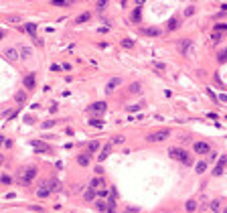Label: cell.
Returning <instances> with one entry per match:
<instances>
[{"mask_svg": "<svg viewBox=\"0 0 227 213\" xmlns=\"http://www.w3.org/2000/svg\"><path fill=\"white\" fill-rule=\"evenodd\" d=\"M168 156H170V158H174V160H178V163H183L185 167H191V164H193L191 154L185 150V148H177V146H173V148L168 150Z\"/></svg>", "mask_w": 227, "mask_h": 213, "instance_id": "obj_1", "label": "cell"}, {"mask_svg": "<svg viewBox=\"0 0 227 213\" xmlns=\"http://www.w3.org/2000/svg\"><path fill=\"white\" fill-rule=\"evenodd\" d=\"M35 177H37V167H24L18 174H16V181H18L20 185H28Z\"/></svg>", "mask_w": 227, "mask_h": 213, "instance_id": "obj_2", "label": "cell"}, {"mask_svg": "<svg viewBox=\"0 0 227 213\" xmlns=\"http://www.w3.org/2000/svg\"><path fill=\"white\" fill-rule=\"evenodd\" d=\"M168 136H170L168 128H164V130H156V132H152V134L146 136V142H164Z\"/></svg>", "mask_w": 227, "mask_h": 213, "instance_id": "obj_3", "label": "cell"}, {"mask_svg": "<svg viewBox=\"0 0 227 213\" xmlns=\"http://www.w3.org/2000/svg\"><path fill=\"white\" fill-rule=\"evenodd\" d=\"M177 47H178V53H183V55H191V51H193V41L191 39H181L177 43Z\"/></svg>", "mask_w": 227, "mask_h": 213, "instance_id": "obj_4", "label": "cell"}, {"mask_svg": "<svg viewBox=\"0 0 227 213\" xmlns=\"http://www.w3.org/2000/svg\"><path fill=\"white\" fill-rule=\"evenodd\" d=\"M2 55L8 59V61H20V53L16 47H6V49L2 51Z\"/></svg>", "mask_w": 227, "mask_h": 213, "instance_id": "obj_5", "label": "cell"}, {"mask_svg": "<svg viewBox=\"0 0 227 213\" xmlns=\"http://www.w3.org/2000/svg\"><path fill=\"white\" fill-rule=\"evenodd\" d=\"M120 85H122V77H112L108 83H106V93H108V96H110V93H114Z\"/></svg>", "mask_w": 227, "mask_h": 213, "instance_id": "obj_6", "label": "cell"}, {"mask_svg": "<svg viewBox=\"0 0 227 213\" xmlns=\"http://www.w3.org/2000/svg\"><path fill=\"white\" fill-rule=\"evenodd\" d=\"M193 148H195L197 154H207V152H211V144L209 142H193Z\"/></svg>", "mask_w": 227, "mask_h": 213, "instance_id": "obj_7", "label": "cell"}, {"mask_svg": "<svg viewBox=\"0 0 227 213\" xmlns=\"http://www.w3.org/2000/svg\"><path fill=\"white\" fill-rule=\"evenodd\" d=\"M89 189H93V191L106 189V181H104V177H93L91 181H89Z\"/></svg>", "mask_w": 227, "mask_h": 213, "instance_id": "obj_8", "label": "cell"}, {"mask_svg": "<svg viewBox=\"0 0 227 213\" xmlns=\"http://www.w3.org/2000/svg\"><path fill=\"white\" fill-rule=\"evenodd\" d=\"M106 108H108V104H106V101H93L87 110H89V112H93V114H104Z\"/></svg>", "mask_w": 227, "mask_h": 213, "instance_id": "obj_9", "label": "cell"}, {"mask_svg": "<svg viewBox=\"0 0 227 213\" xmlns=\"http://www.w3.org/2000/svg\"><path fill=\"white\" fill-rule=\"evenodd\" d=\"M49 193H51L49 183H47V181H43V183H41V187L37 189V197H39V199H45V197H49Z\"/></svg>", "mask_w": 227, "mask_h": 213, "instance_id": "obj_10", "label": "cell"}, {"mask_svg": "<svg viewBox=\"0 0 227 213\" xmlns=\"http://www.w3.org/2000/svg\"><path fill=\"white\" fill-rule=\"evenodd\" d=\"M23 83H24V89H35V85H37V77H35V73L24 75Z\"/></svg>", "mask_w": 227, "mask_h": 213, "instance_id": "obj_11", "label": "cell"}, {"mask_svg": "<svg viewBox=\"0 0 227 213\" xmlns=\"http://www.w3.org/2000/svg\"><path fill=\"white\" fill-rule=\"evenodd\" d=\"M112 146H114L112 142H106V144H104V148H101L100 154H97V160H100V163H104V160L108 158V154H110V150H112Z\"/></svg>", "mask_w": 227, "mask_h": 213, "instance_id": "obj_12", "label": "cell"}, {"mask_svg": "<svg viewBox=\"0 0 227 213\" xmlns=\"http://www.w3.org/2000/svg\"><path fill=\"white\" fill-rule=\"evenodd\" d=\"M49 189H51V193H59V191H63V185H61V181H59V179H49Z\"/></svg>", "mask_w": 227, "mask_h": 213, "instance_id": "obj_13", "label": "cell"}, {"mask_svg": "<svg viewBox=\"0 0 227 213\" xmlns=\"http://www.w3.org/2000/svg\"><path fill=\"white\" fill-rule=\"evenodd\" d=\"M128 93H132V96H142V83L140 81H134L128 85Z\"/></svg>", "mask_w": 227, "mask_h": 213, "instance_id": "obj_14", "label": "cell"}, {"mask_svg": "<svg viewBox=\"0 0 227 213\" xmlns=\"http://www.w3.org/2000/svg\"><path fill=\"white\" fill-rule=\"evenodd\" d=\"M18 53H20V59H24V61L33 57V49H31L28 45H20V47H18Z\"/></svg>", "mask_w": 227, "mask_h": 213, "instance_id": "obj_15", "label": "cell"}, {"mask_svg": "<svg viewBox=\"0 0 227 213\" xmlns=\"http://www.w3.org/2000/svg\"><path fill=\"white\" fill-rule=\"evenodd\" d=\"M33 148H35L37 152H47L49 150V144H43V140H33Z\"/></svg>", "mask_w": 227, "mask_h": 213, "instance_id": "obj_16", "label": "cell"}, {"mask_svg": "<svg viewBox=\"0 0 227 213\" xmlns=\"http://www.w3.org/2000/svg\"><path fill=\"white\" fill-rule=\"evenodd\" d=\"M140 18H142V6L134 8V10H132V16H130L132 23H140Z\"/></svg>", "mask_w": 227, "mask_h": 213, "instance_id": "obj_17", "label": "cell"}, {"mask_svg": "<svg viewBox=\"0 0 227 213\" xmlns=\"http://www.w3.org/2000/svg\"><path fill=\"white\" fill-rule=\"evenodd\" d=\"M14 101L16 104H24V101H27V91H24V89H18V91L14 93Z\"/></svg>", "mask_w": 227, "mask_h": 213, "instance_id": "obj_18", "label": "cell"}, {"mask_svg": "<svg viewBox=\"0 0 227 213\" xmlns=\"http://www.w3.org/2000/svg\"><path fill=\"white\" fill-rule=\"evenodd\" d=\"M83 199H85V201H97V191L87 189V191L83 193Z\"/></svg>", "mask_w": 227, "mask_h": 213, "instance_id": "obj_19", "label": "cell"}, {"mask_svg": "<svg viewBox=\"0 0 227 213\" xmlns=\"http://www.w3.org/2000/svg\"><path fill=\"white\" fill-rule=\"evenodd\" d=\"M24 31H27L28 35L33 37V39H37V24H35V23H28V24H24Z\"/></svg>", "mask_w": 227, "mask_h": 213, "instance_id": "obj_20", "label": "cell"}, {"mask_svg": "<svg viewBox=\"0 0 227 213\" xmlns=\"http://www.w3.org/2000/svg\"><path fill=\"white\" fill-rule=\"evenodd\" d=\"M100 150V142L97 140H91V142H87V154H93V152Z\"/></svg>", "mask_w": 227, "mask_h": 213, "instance_id": "obj_21", "label": "cell"}, {"mask_svg": "<svg viewBox=\"0 0 227 213\" xmlns=\"http://www.w3.org/2000/svg\"><path fill=\"white\" fill-rule=\"evenodd\" d=\"M205 170H207V160H199V163L195 164V173L197 174H203Z\"/></svg>", "mask_w": 227, "mask_h": 213, "instance_id": "obj_22", "label": "cell"}, {"mask_svg": "<svg viewBox=\"0 0 227 213\" xmlns=\"http://www.w3.org/2000/svg\"><path fill=\"white\" fill-rule=\"evenodd\" d=\"M77 164H79V167H87V164H89V154H87V152L77 156Z\"/></svg>", "mask_w": 227, "mask_h": 213, "instance_id": "obj_23", "label": "cell"}, {"mask_svg": "<svg viewBox=\"0 0 227 213\" xmlns=\"http://www.w3.org/2000/svg\"><path fill=\"white\" fill-rule=\"evenodd\" d=\"M160 29H156V27H148V29H144V35H148V37H158L160 35Z\"/></svg>", "mask_w": 227, "mask_h": 213, "instance_id": "obj_24", "label": "cell"}, {"mask_svg": "<svg viewBox=\"0 0 227 213\" xmlns=\"http://www.w3.org/2000/svg\"><path fill=\"white\" fill-rule=\"evenodd\" d=\"M95 209L100 213H106V211H108V203L101 201V199H97V201H95Z\"/></svg>", "mask_w": 227, "mask_h": 213, "instance_id": "obj_25", "label": "cell"}, {"mask_svg": "<svg viewBox=\"0 0 227 213\" xmlns=\"http://www.w3.org/2000/svg\"><path fill=\"white\" fill-rule=\"evenodd\" d=\"M178 24H181V20L174 16V18H170V20H168V24H166V27H168V31H177Z\"/></svg>", "mask_w": 227, "mask_h": 213, "instance_id": "obj_26", "label": "cell"}, {"mask_svg": "<svg viewBox=\"0 0 227 213\" xmlns=\"http://www.w3.org/2000/svg\"><path fill=\"white\" fill-rule=\"evenodd\" d=\"M91 18V14H89V12H83V14H79L75 18V24H81V23H87V20Z\"/></svg>", "mask_w": 227, "mask_h": 213, "instance_id": "obj_27", "label": "cell"}, {"mask_svg": "<svg viewBox=\"0 0 227 213\" xmlns=\"http://www.w3.org/2000/svg\"><path fill=\"white\" fill-rule=\"evenodd\" d=\"M185 209L189 211V213H193V211L197 209V201H195V199H189V201L185 203Z\"/></svg>", "mask_w": 227, "mask_h": 213, "instance_id": "obj_28", "label": "cell"}, {"mask_svg": "<svg viewBox=\"0 0 227 213\" xmlns=\"http://www.w3.org/2000/svg\"><path fill=\"white\" fill-rule=\"evenodd\" d=\"M89 124H91L93 128H104V120H101V118H91Z\"/></svg>", "mask_w": 227, "mask_h": 213, "instance_id": "obj_29", "label": "cell"}, {"mask_svg": "<svg viewBox=\"0 0 227 213\" xmlns=\"http://www.w3.org/2000/svg\"><path fill=\"white\" fill-rule=\"evenodd\" d=\"M211 211L213 213L221 211V201H219V199H213V201H211Z\"/></svg>", "mask_w": 227, "mask_h": 213, "instance_id": "obj_30", "label": "cell"}, {"mask_svg": "<svg viewBox=\"0 0 227 213\" xmlns=\"http://www.w3.org/2000/svg\"><path fill=\"white\" fill-rule=\"evenodd\" d=\"M223 173H225V167H223V164H215V169H213V174H215V177H221Z\"/></svg>", "mask_w": 227, "mask_h": 213, "instance_id": "obj_31", "label": "cell"}, {"mask_svg": "<svg viewBox=\"0 0 227 213\" xmlns=\"http://www.w3.org/2000/svg\"><path fill=\"white\" fill-rule=\"evenodd\" d=\"M106 213H116V199L110 197V203H108V211Z\"/></svg>", "mask_w": 227, "mask_h": 213, "instance_id": "obj_32", "label": "cell"}, {"mask_svg": "<svg viewBox=\"0 0 227 213\" xmlns=\"http://www.w3.org/2000/svg\"><path fill=\"white\" fill-rule=\"evenodd\" d=\"M213 31H215V33H225V31H227V24H223V23H217L215 27H213Z\"/></svg>", "mask_w": 227, "mask_h": 213, "instance_id": "obj_33", "label": "cell"}, {"mask_svg": "<svg viewBox=\"0 0 227 213\" xmlns=\"http://www.w3.org/2000/svg\"><path fill=\"white\" fill-rule=\"evenodd\" d=\"M217 61H219V63H225V61H227V47L221 51L219 55H217Z\"/></svg>", "mask_w": 227, "mask_h": 213, "instance_id": "obj_34", "label": "cell"}, {"mask_svg": "<svg viewBox=\"0 0 227 213\" xmlns=\"http://www.w3.org/2000/svg\"><path fill=\"white\" fill-rule=\"evenodd\" d=\"M122 142H126V138H124L122 134H118V136H114V138H112V144H122Z\"/></svg>", "mask_w": 227, "mask_h": 213, "instance_id": "obj_35", "label": "cell"}, {"mask_svg": "<svg viewBox=\"0 0 227 213\" xmlns=\"http://www.w3.org/2000/svg\"><path fill=\"white\" fill-rule=\"evenodd\" d=\"M110 193H112L110 189H100V191H97V197H100V199H104V197H108Z\"/></svg>", "mask_w": 227, "mask_h": 213, "instance_id": "obj_36", "label": "cell"}, {"mask_svg": "<svg viewBox=\"0 0 227 213\" xmlns=\"http://www.w3.org/2000/svg\"><path fill=\"white\" fill-rule=\"evenodd\" d=\"M122 47H124V49H132V47H134V41L124 39V41H122Z\"/></svg>", "mask_w": 227, "mask_h": 213, "instance_id": "obj_37", "label": "cell"}, {"mask_svg": "<svg viewBox=\"0 0 227 213\" xmlns=\"http://www.w3.org/2000/svg\"><path fill=\"white\" fill-rule=\"evenodd\" d=\"M55 6H71V2H65V0H53Z\"/></svg>", "mask_w": 227, "mask_h": 213, "instance_id": "obj_38", "label": "cell"}, {"mask_svg": "<svg viewBox=\"0 0 227 213\" xmlns=\"http://www.w3.org/2000/svg\"><path fill=\"white\" fill-rule=\"evenodd\" d=\"M197 12V8L195 6H187V10H185V16H193Z\"/></svg>", "mask_w": 227, "mask_h": 213, "instance_id": "obj_39", "label": "cell"}, {"mask_svg": "<svg viewBox=\"0 0 227 213\" xmlns=\"http://www.w3.org/2000/svg\"><path fill=\"white\" fill-rule=\"evenodd\" d=\"M140 108H144V104H138V106H128V112H138Z\"/></svg>", "mask_w": 227, "mask_h": 213, "instance_id": "obj_40", "label": "cell"}, {"mask_svg": "<svg viewBox=\"0 0 227 213\" xmlns=\"http://www.w3.org/2000/svg\"><path fill=\"white\" fill-rule=\"evenodd\" d=\"M0 181L8 185V183H12V177H8V174H2V177H0Z\"/></svg>", "mask_w": 227, "mask_h": 213, "instance_id": "obj_41", "label": "cell"}, {"mask_svg": "<svg viewBox=\"0 0 227 213\" xmlns=\"http://www.w3.org/2000/svg\"><path fill=\"white\" fill-rule=\"evenodd\" d=\"M217 164H223V167H225V164H227V154H221V156H219V163H217Z\"/></svg>", "mask_w": 227, "mask_h": 213, "instance_id": "obj_42", "label": "cell"}, {"mask_svg": "<svg viewBox=\"0 0 227 213\" xmlns=\"http://www.w3.org/2000/svg\"><path fill=\"white\" fill-rule=\"evenodd\" d=\"M221 39V33H215V31H213L211 33V41H219Z\"/></svg>", "mask_w": 227, "mask_h": 213, "instance_id": "obj_43", "label": "cell"}, {"mask_svg": "<svg viewBox=\"0 0 227 213\" xmlns=\"http://www.w3.org/2000/svg\"><path fill=\"white\" fill-rule=\"evenodd\" d=\"M51 126H55V122H53V120H47L45 124H43V128H45V130H49Z\"/></svg>", "mask_w": 227, "mask_h": 213, "instance_id": "obj_44", "label": "cell"}, {"mask_svg": "<svg viewBox=\"0 0 227 213\" xmlns=\"http://www.w3.org/2000/svg\"><path fill=\"white\" fill-rule=\"evenodd\" d=\"M152 65H154V67H156V69H164V63H158V61H154V63H152Z\"/></svg>", "mask_w": 227, "mask_h": 213, "instance_id": "obj_45", "label": "cell"}, {"mask_svg": "<svg viewBox=\"0 0 227 213\" xmlns=\"http://www.w3.org/2000/svg\"><path fill=\"white\" fill-rule=\"evenodd\" d=\"M106 6H108V2H97V10H104Z\"/></svg>", "mask_w": 227, "mask_h": 213, "instance_id": "obj_46", "label": "cell"}, {"mask_svg": "<svg viewBox=\"0 0 227 213\" xmlns=\"http://www.w3.org/2000/svg\"><path fill=\"white\" fill-rule=\"evenodd\" d=\"M209 96H211V100H213V101H217V100H219V97H217V96H215V93H213V91H211V89H209Z\"/></svg>", "mask_w": 227, "mask_h": 213, "instance_id": "obj_47", "label": "cell"}, {"mask_svg": "<svg viewBox=\"0 0 227 213\" xmlns=\"http://www.w3.org/2000/svg\"><path fill=\"white\" fill-rule=\"evenodd\" d=\"M219 100H221V101H227V93H221V96H219Z\"/></svg>", "mask_w": 227, "mask_h": 213, "instance_id": "obj_48", "label": "cell"}, {"mask_svg": "<svg viewBox=\"0 0 227 213\" xmlns=\"http://www.w3.org/2000/svg\"><path fill=\"white\" fill-rule=\"evenodd\" d=\"M4 39V31H0V41H2Z\"/></svg>", "mask_w": 227, "mask_h": 213, "instance_id": "obj_49", "label": "cell"}, {"mask_svg": "<svg viewBox=\"0 0 227 213\" xmlns=\"http://www.w3.org/2000/svg\"><path fill=\"white\" fill-rule=\"evenodd\" d=\"M0 164H2V154H0Z\"/></svg>", "mask_w": 227, "mask_h": 213, "instance_id": "obj_50", "label": "cell"}, {"mask_svg": "<svg viewBox=\"0 0 227 213\" xmlns=\"http://www.w3.org/2000/svg\"><path fill=\"white\" fill-rule=\"evenodd\" d=\"M223 213H227V209H223Z\"/></svg>", "mask_w": 227, "mask_h": 213, "instance_id": "obj_51", "label": "cell"}, {"mask_svg": "<svg viewBox=\"0 0 227 213\" xmlns=\"http://www.w3.org/2000/svg\"><path fill=\"white\" fill-rule=\"evenodd\" d=\"M126 213H130V211H126Z\"/></svg>", "mask_w": 227, "mask_h": 213, "instance_id": "obj_52", "label": "cell"}]
</instances>
